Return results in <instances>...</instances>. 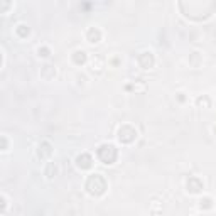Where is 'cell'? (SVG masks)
I'll return each instance as SVG.
<instances>
[{
	"instance_id": "277c9868",
	"label": "cell",
	"mask_w": 216,
	"mask_h": 216,
	"mask_svg": "<svg viewBox=\"0 0 216 216\" xmlns=\"http://www.w3.org/2000/svg\"><path fill=\"white\" fill-rule=\"evenodd\" d=\"M140 61H142V66H144V68H149V66L152 64V56H149V57H147V56H144Z\"/></svg>"
},
{
	"instance_id": "7a4b0ae2",
	"label": "cell",
	"mask_w": 216,
	"mask_h": 216,
	"mask_svg": "<svg viewBox=\"0 0 216 216\" xmlns=\"http://www.w3.org/2000/svg\"><path fill=\"white\" fill-rule=\"evenodd\" d=\"M78 164H80V167H90L91 165V159L88 155H83V157H78Z\"/></svg>"
},
{
	"instance_id": "3957f363",
	"label": "cell",
	"mask_w": 216,
	"mask_h": 216,
	"mask_svg": "<svg viewBox=\"0 0 216 216\" xmlns=\"http://www.w3.org/2000/svg\"><path fill=\"white\" fill-rule=\"evenodd\" d=\"M188 188L193 191V193H198L199 189H201V184H199V181H196V179H189V182H188Z\"/></svg>"
},
{
	"instance_id": "6da1fadb",
	"label": "cell",
	"mask_w": 216,
	"mask_h": 216,
	"mask_svg": "<svg viewBox=\"0 0 216 216\" xmlns=\"http://www.w3.org/2000/svg\"><path fill=\"white\" fill-rule=\"evenodd\" d=\"M98 155L105 164H111V162L115 160V157H117V150H115L111 145H103V147H100Z\"/></svg>"
}]
</instances>
